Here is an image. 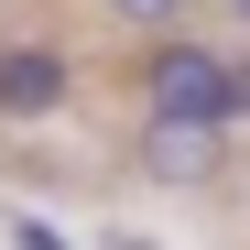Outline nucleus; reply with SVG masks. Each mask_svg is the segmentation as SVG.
<instances>
[{"label":"nucleus","instance_id":"1","mask_svg":"<svg viewBox=\"0 0 250 250\" xmlns=\"http://www.w3.org/2000/svg\"><path fill=\"white\" fill-rule=\"evenodd\" d=\"M229 65H239V55H207V44H152V65H142L152 120H218V131H229Z\"/></svg>","mask_w":250,"mask_h":250},{"label":"nucleus","instance_id":"2","mask_svg":"<svg viewBox=\"0 0 250 250\" xmlns=\"http://www.w3.org/2000/svg\"><path fill=\"white\" fill-rule=\"evenodd\" d=\"M218 163H229L218 120H152L142 109V174L152 185H218Z\"/></svg>","mask_w":250,"mask_h":250},{"label":"nucleus","instance_id":"3","mask_svg":"<svg viewBox=\"0 0 250 250\" xmlns=\"http://www.w3.org/2000/svg\"><path fill=\"white\" fill-rule=\"evenodd\" d=\"M76 87V65L55 44H0V120H55Z\"/></svg>","mask_w":250,"mask_h":250},{"label":"nucleus","instance_id":"4","mask_svg":"<svg viewBox=\"0 0 250 250\" xmlns=\"http://www.w3.org/2000/svg\"><path fill=\"white\" fill-rule=\"evenodd\" d=\"M109 22H142V33H163V22H185V0H109Z\"/></svg>","mask_w":250,"mask_h":250},{"label":"nucleus","instance_id":"5","mask_svg":"<svg viewBox=\"0 0 250 250\" xmlns=\"http://www.w3.org/2000/svg\"><path fill=\"white\" fill-rule=\"evenodd\" d=\"M239 120H250V55L229 65V131H239Z\"/></svg>","mask_w":250,"mask_h":250},{"label":"nucleus","instance_id":"6","mask_svg":"<svg viewBox=\"0 0 250 250\" xmlns=\"http://www.w3.org/2000/svg\"><path fill=\"white\" fill-rule=\"evenodd\" d=\"M11 250H65V239H55V229H33V218H22V229H11Z\"/></svg>","mask_w":250,"mask_h":250},{"label":"nucleus","instance_id":"7","mask_svg":"<svg viewBox=\"0 0 250 250\" xmlns=\"http://www.w3.org/2000/svg\"><path fill=\"white\" fill-rule=\"evenodd\" d=\"M229 11H239V22H250V0H229Z\"/></svg>","mask_w":250,"mask_h":250}]
</instances>
